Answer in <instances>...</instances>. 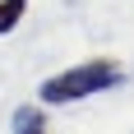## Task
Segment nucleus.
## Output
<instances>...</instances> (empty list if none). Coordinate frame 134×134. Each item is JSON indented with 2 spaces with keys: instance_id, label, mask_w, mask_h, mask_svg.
Listing matches in <instances>:
<instances>
[{
  "instance_id": "obj_3",
  "label": "nucleus",
  "mask_w": 134,
  "mask_h": 134,
  "mask_svg": "<svg viewBox=\"0 0 134 134\" xmlns=\"http://www.w3.org/2000/svg\"><path fill=\"white\" fill-rule=\"evenodd\" d=\"M42 111L37 107H23V111H14V134H23V130H42Z\"/></svg>"
},
{
  "instance_id": "obj_2",
  "label": "nucleus",
  "mask_w": 134,
  "mask_h": 134,
  "mask_svg": "<svg viewBox=\"0 0 134 134\" xmlns=\"http://www.w3.org/2000/svg\"><path fill=\"white\" fill-rule=\"evenodd\" d=\"M23 9H28V0H0V32H9L23 19Z\"/></svg>"
},
{
  "instance_id": "obj_4",
  "label": "nucleus",
  "mask_w": 134,
  "mask_h": 134,
  "mask_svg": "<svg viewBox=\"0 0 134 134\" xmlns=\"http://www.w3.org/2000/svg\"><path fill=\"white\" fill-rule=\"evenodd\" d=\"M23 134H46V125H42V130H23Z\"/></svg>"
},
{
  "instance_id": "obj_1",
  "label": "nucleus",
  "mask_w": 134,
  "mask_h": 134,
  "mask_svg": "<svg viewBox=\"0 0 134 134\" xmlns=\"http://www.w3.org/2000/svg\"><path fill=\"white\" fill-rule=\"evenodd\" d=\"M125 79V69L116 60H88V65H74L65 74H51V79L37 88V97L46 107H65V102H79V97H93L102 88H116Z\"/></svg>"
}]
</instances>
